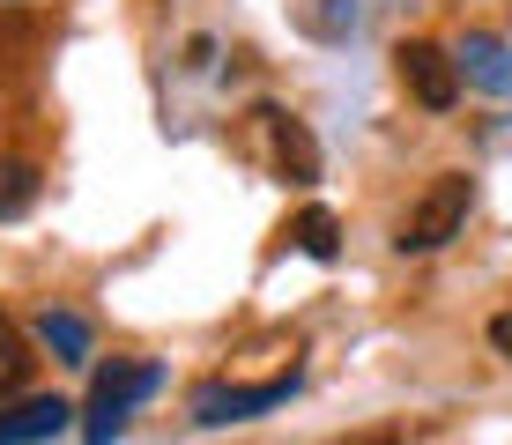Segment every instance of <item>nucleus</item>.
I'll return each mask as SVG.
<instances>
[{"label": "nucleus", "mask_w": 512, "mask_h": 445, "mask_svg": "<svg viewBox=\"0 0 512 445\" xmlns=\"http://www.w3.org/2000/svg\"><path fill=\"white\" fill-rule=\"evenodd\" d=\"M290 238H297V253H312V260H334V253H342V223H334L327 208H305V216L290 223Z\"/></svg>", "instance_id": "obj_10"}, {"label": "nucleus", "mask_w": 512, "mask_h": 445, "mask_svg": "<svg viewBox=\"0 0 512 445\" xmlns=\"http://www.w3.org/2000/svg\"><path fill=\"white\" fill-rule=\"evenodd\" d=\"M268 119V134H275V164H282V178H290V186H312V178H320V141L305 134V119H290V112H260Z\"/></svg>", "instance_id": "obj_7"}, {"label": "nucleus", "mask_w": 512, "mask_h": 445, "mask_svg": "<svg viewBox=\"0 0 512 445\" xmlns=\"http://www.w3.org/2000/svg\"><path fill=\"white\" fill-rule=\"evenodd\" d=\"M453 67H461V82L483 89V97H512V45L490 38V30H468L461 52H453Z\"/></svg>", "instance_id": "obj_5"}, {"label": "nucleus", "mask_w": 512, "mask_h": 445, "mask_svg": "<svg viewBox=\"0 0 512 445\" xmlns=\"http://www.w3.org/2000/svg\"><path fill=\"white\" fill-rule=\"evenodd\" d=\"M23 371H30V349H23V334H15V319L0 312V401L23 386Z\"/></svg>", "instance_id": "obj_11"}, {"label": "nucleus", "mask_w": 512, "mask_h": 445, "mask_svg": "<svg viewBox=\"0 0 512 445\" xmlns=\"http://www.w3.org/2000/svg\"><path fill=\"white\" fill-rule=\"evenodd\" d=\"M401 60V82H409V97L423 104V112H453L461 104V67H453V52L446 45H431V38H409L394 52Z\"/></svg>", "instance_id": "obj_4"}, {"label": "nucleus", "mask_w": 512, "mask_h": 445, "mask_svg": "<svg viewBox=\"0 0 512 445\" xmlns=\"http://www.w3.org/2000/svg\"><path fill=\"white\" fill-rule=\"evenodd\" d=\"M468 208H475V178L468 171H446V178H431V193L409 208V223H401V253H438L446 238H461L468 230Z\"/></svg>", "instance_id": "obj_2"}, {"label": "nucleus", "mask_w": 512, "mask_h": 445, "mask_svg": "<svg viewBox=\"0 0 512 445\" xmlns=\"http://www.w3.org/2000/svg\"><path fill=\"white\" fill-rule=\"evenodd\" d=\"M164 386V364H149V356H112V364L97 371L90 386V423H82V445H112L119 431H127V416L141 401Z\"/></svg>", "instance_id": "obj_1"}, {"label": "nucleus", "mask_w": 512, "mask_h": 445, "mask_svg": "<svg viewBox=\"0 0 512 445\" xmlns=\"http://www.w3.org/2000/svg\"><path fill=\"white\" fill-rule=\"evenodd\" d=\"M30 201H38V164H23V156H8V164H0V223L30 216Z\"/></svg>", "instance_id": "obj_9"}, {"label": "nucleus", "mask_w": 512, "mask_h": 445, "mask_svg": "<svg viewBox=\"0 0 512 445\" xmlns=\"http://www.w3.org/2000/svg\"><path fill=\"white\" fill-rule=\"evenodd\" d=\"M290 394H297V371H275V379H260V386L208 379V386H193V423H201V431H223V423H253V416H268V408H282Z\"/></svg>", "instance_id": "obj_3"}, {"label": "nucleus", "mask_w": 512, "mask_h": 445, "mask_svg": "<svg viewBox=\"0 0 512 445\" xmlns=\"http://www.w3.org/2000/svg\"><path fill=\"white\" fill-rule=\"evenodd\" d=\"M490 349H498L505 364H512V312H498V319H490Z\"/></svg>", "instance_id": "obj_12"}, {"label": "nucleus", "mask_w": 512, "mask_h": 445, "mask_svg": "<svg viewBox=\"0 0 512 445\" xmlns=\"http://www.w3.org/2000/svg\"><path fill=\"white\" fill-rule=\"evenodd\" d=\"M67 416H75V408L60 394H30V401L0 408V445H45V438L67 431Z\"/></svg>", "instance_id": "obj_6"}, {"label": "nucleus", "mask_w": 512, "mask_h": 445, "mask_svg": "<svg viewBox=\"0 0 512 445\" xmlns=\"http://www.w3.org/2000/svg\"><path fill=\"white\" fill-rule=\"evenodd\" d=\"M38 342L60 356V364H90V319H82V312H45Z\"/></svg>", "instance_id": "obj_8"}]
</instances>
